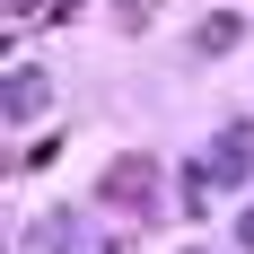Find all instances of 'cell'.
Here are the masks:
<instances>
[{"label": "cell", "mask_w": 254, "mask_h": 254, "mask_svg": "<svg viewBox=\"0 0 254 254\" xmlns=\"http://www.w3.org/2000/svg\"><path fill=\"white\" fill-rule=\"evenodd\" d=\"M246 176H254V123H228V131H219L202 158H193V176H184V202L202 210L219 184H246Z\"/></svg>", "instance_id": "cell-1"}, {"label": "cell", "mask_w": 254, "mask_h": 254, "mask_svg": "<svg viewBox=\"0 0 254 254\" xmlns=\"http://www.w3.org/2000/svg\"><path fill=\"white\" fill-rule=\"evenodd\" d=\"M44 97H53L44 70H9V105H0V114H9V123H35V114H44Z\"/></svg>", "instance_id": "cell-3"}, {"label": "cell", "mask_w": 254, "mask_h": 254, "mask_svg": "<svg viewBox=\"0 0 254 254\" xmlns=\"http://www.w3.org/2000/svg\"><path fill=\"white\" fill-rule=\"evenodd\" d=\"M237 35H246V26H237V18H210V26H202V53H228Z\"/></svg>", "instance_id": "cell-5"}, {"label": "cell", "mask_w": 254, "mask_h": 254, "mask_svg": "<svg viewBox=\"0 0 254 254\" xmlns=\"http://www.w3.org/2000/svg\"><path fill=\"white\" fill-rule=\"evenodd\" d=\"M79 0H9V18L18 26H53V18H70Z\"/></svg>", "instance_id": "cell-4"}, {"label": "cell", "mask_w": 254, "mask_h": 254, "mask_svg": "<svg viewBox=\"0 0 254 254\" xmlns=\"http://www.w3.org/2000/svg\"><path fill=\"white\" fill-rule=\"evenodd\" d=\"M97 193H105L114 210H149V202H158V158H114Z\"/></svg>", "instance_id": "cell-2"}]
</instances>
